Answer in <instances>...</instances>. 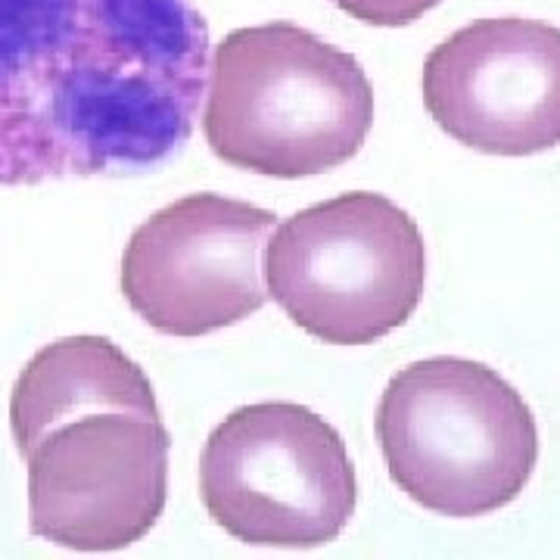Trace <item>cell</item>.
Here are the masks:
<instances>
[{
	"instance_id": "1",
	"label": "cell",
	"mask_w": 560,
	"mask_h": 560,
	"mask_svg": "<svg viewBox=\"0 0 560 560\" xmlns=\"http://www.w3.org/2000/svg\"><path fill=\"white\" fill-rule=\"evenodd\" d=\"M209 62L190 0H0V184L172 160Z\"/></svg>"
},
{
	"instance_id": "2",
	"label": "cell",
	"mask_w": 560,
	"mask_h": 560,
	"mask_svg": "<svg viewBox=\"0 0 560 560\" xmlns=\"http://www.w3.org/2000/svg\"><path fill=\"white\" fill-rule=\"evenodd\" d=\"M374 88L361 62L293 22L224 35L209 62L202 131L212 153L268 178L349 162L371 135Z\"/></svg>"
},
{
	"instance_id": "3",
	"label": "cell",
	"mask_w": 560,
	"mask_h": 560,
	"mask_svg": "<svg viewBox=\"0 0 560 560\" xmlns=\"http://www.w3.org/2000/svg\"><path fill=\"white\" fill-rule=\"evenodd\" d=\"M374 427L393 482L440 517H486L521 499L539 460V427L521 393L458 355L401 368Z\"/></svg>"
},
{
	"instance_id": "4",
	"label": "cell",
	"mask_w": 560,
	"mask_h": 560,
	"mask_svg": "<svg viewBox=\"0 0 560 560\" xmlns=\"http://www.w3.org/2000/svg\"><path fill=\"white\" fill-rule=\"evenodd\" d=\"M427 246L383 194H342L280 221L265 243V287L283 315L330 346H368L418 312Z\"/></svg>"
},
{
	"instance_id": "5",
	"label": "cell",
	"mask_w": 560,
	"mask_h": 560,
	"mask_svg": "<svg viewBox=\"0 0 560 560\" xmlns=\"http://www.w3.org/2000/svg\"><path fill=\"white\" fill-rule=\"evenodd\" d=\"M200 495L228 536L259 548L340 539L359 482L342 436L305 405L259 401L221 420L200 458Z\"/></svg>"
},
{
	"instance_id": "6",
	"label": "cell",
	"mask_w": 560,
	"mask_h": 560,
	"mask_svg": "<svg viewBox=\"0 0 560 560\" xmlns=\"http://www.w3.org/2000/svg\"><path fill=\"white\" fill-rule=\"evenodd\" d=\"M13 440L28 467L32 536L72 551H119L162 517L172 436L160 415L81 408Z\"/></svg>"
},
{
	"instance_id": "7",
	"label": "cell",
	"mask_w": 560,
	"mask_h": 560,
	"mask_svg": "<svg viewBox=\"0 0 560 560\" xmlns=\"http://www.w3.org/2000/svg\"><path fill=\"white\" fill-rule=\"evenodd\" d=\"M268 209L221 194H190L131 234L121 293L140 320L165 337L194 340L256 315L268 302Z\"/></svg>"
},
{
	"instance_id": "8",
	"label": "cell",
	"mask_w": 560,
	"mask_h": 560,
	"mask_svg": "<svg viewBox=\"0 0 560 560\" xmlns=\"http://www.w3.org/2000/svg\"><path fill=\"white\" fill-rule=\"evenodd\" d=\"M423 106L448 138L489 156H533L560 143V28L477 20L423 62Z\"/></svg>"
},
{
	"instance_id": "9",
	"label": "cell",
	"mask_w": 560,
	"mask_h": 560,
	"mask_svg": "<svg viewBox=\"0 0 560 560\" xmlns=\"http://www.w3.org/2000/svg\"><path fill=\"white\" fill-rule=\"evenodd\" d=\"M342 13L364 25H381V28H399L418 22L423 13L440 7L442 0H330Z\"/></svg>"
}]
</instances>
